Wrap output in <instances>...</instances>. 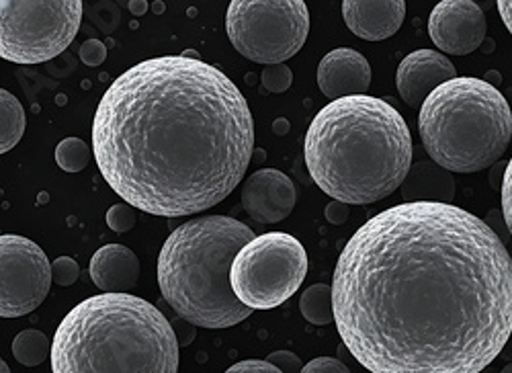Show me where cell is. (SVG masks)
Instances as JSON below:
<instances>
[{"mask_svg": "<svg viewBox=\"0 0 512 373\" xmlns=\"http://www.w3.org/2000/svg\"><path fill=\"white\" fill-rule=\"evenodd\" d=\"M52 273H54V283L56 285L70 287L80 277V267L72 257H58L52 263Z\"/></svg>", "mask_w": 512, "mask_h": 373, "instance_id": "24", "label": "cell"}, {"mask_svg": "<svg viewBox=\"0 0 512 373\" xmlns=\"http://www.w3.org/2000/svg\"><path fill=\"white\" fill-rule=\"evenodd\" d=\"M224 373H283V371L273 363H269L267 359H246V361L234 363Z\"/></svg>", "mask_w": 512, "mask_h": 373, "instance_id": "27", "label": "cell"}, {"mask_svg": "<svg viewBox=\"0 0 512 373\" xmlns=\"http://www.w3.org/2000/svg\"><path fill=\"white\" fill-rule=\"evenodd\" d=\"M500 373H512V363H508Z\"/></svg>", "mask_w": 512, "mask_h": 373, "instance_id": "36", "label": "cell"}, {"mask_svg": "<svg viewBox=\"0 0 512 373\" xmlns=\"http://www.w3.org/2000/svg\"><path fill=\"white\" fill-rule=\"evenodd\" d=\"M306 164L332 199L367 205L402 187L412 167V134L402 113L369 95L330 101L306 134Z\"/></svg>", "mask_w": 512, "mask_h": 373, "instance_id": "3", "label": "cell"}, {"mask_svg": "<svg viewBox=\"0 0 512 373\" xmlns=\"http://www.w3.org/2000/svg\"><path fill=\"white\" fill-rule=\"evenodd\" d=\"M52 373H179V341L168 318L132 294H99L56 328Z\"/></svg>", "mask_w": 512, "mask_h": 373, "instance_id": "4", "label": "cell"}, {"mask_svg": "<svg viewBox=\"0 0 512 373\" xmlns=\"http://www.w3.org/2000/svg\"><path fill=\"white\" fill-rule=\"evenodd\" d=\"M130 9L134 15H144L148 11V3H132Z\"/></svg>", "mask_w": 512, "mask_h": 373, "instance_id": "34", "label": "cell"}, {"mask_svg": "<svg viewBox=\"0 0 512 373\" xmlns=\"http://www.w3.org/2000/svg\"><path fill=\"white\" fill-rule=\"evenodd\" d=\"M300 373H351V369L336 357H318L306 363Z\"/></svg>", "mask_w": 512, "mask_h": 373, "instance_id": "26", "label": "cell"}, {"mask_svg": "<svg viewBox=\"0 0 512 373\" xmlns=\"http://www.w3.org/2000/svg\"><path fill=\"white\" fill-rule=\"evenodd\" d=\"M318 87L332 101L367 95L371 87V66L353 48H336L318 64Z\"/></svg>", "mask_w": 512, "mask_h": 373, "instance_id": "14", "label": "cell"}, {"mask_svg": "<svg viewBox=\"0 0 512 373\" xmlns=\"http://www.w3.org/2000/svg\"><path fill=\"white\" fill-rule=\"evenodd\" d=\"M256 234L230 216H201L179 226L162 244L158 285L181 318L201 328H230L252 310L234 294L230 271Z\"/></svg>", "mask_w": 512, "mask_h": 373, "instance_id": "5", "label": "cell"}, {"mask_svg": "<svg viewBox=\"0 0 512 373\" xmlns=\"http://www.w3.org/2000/svg\"><path fill=\"white\" fill-rule=\"evenodd\" d=\"M326 220L332 224V226H343L349 216H351V205L349 203H343V201H336L332 199L328 205H326Z\"/></svg>", "mask_w": 512, "mask_h": 373, "instance_id": "30", "label": "cell"}, {"mask_svg": "<svg viewBox=\"0 0 512 373\" xmlns=\"http://www.w3.org/2000/svg\"><path fill=\"white\" fill-rule=\"evenodd\" d=\"M254 121L240 89L191 52L125 70L99 101L93 154L107 185L138 212L193 216L244 179Z\"/></svg>", "mask_w": 512, "mask_h": 373, "instance_id": "2", "label": "cell"}, {"mask_svg": "<svg viewBox=\"0 0 512 373\" xmlns=\"http://www.w3.org/2000/svg\"><path fill=\"white\" fill-rule=\"evenodd\" d=\"M80 60L87 66H101L107 60V46L99 39H87L80 46Z\"/></svg>", "mask_w": 512, "mask_h": 373, "instance_id": "25", "label": "cell"}, {"mask_svg": "<svg viewBox=\"0 0 512 373\" xmlns=\"http://www.w3.org/2000/svg\"><path fill=\"white\" fill-rule=\"evenodd\" d=\"M89 273L103 294H127L140 279V261L132 248L105 244L93 255Z\"/></svg>", "mask_w": 512, "mask_h": 373, "instance_id": "16", "label": "cell"}, {"mask_svg": "<svg viewBox=\"0 0 512 373\" xmlns=\"http://www.w3.org/2000/svg\"><path fill=\"white\" fill-rule=\"evenodd\" d=\"M308 275L304 244L285 232H267L236 255L230 281L236 298L254 310H275L300 292Z\"/></svg>", "mask_w": 512, "mask_h": 373, "instance_id": "7", "label": "cell"}, {"mask_svg": "<svg viewBox=\"0 0 512 373\" xmlns=\"http://www.w3.org/2000/svg\"><path fill=\"white\" fill-rule=\"evenodd\" d=\"M263 87L269 91V93H285L291 82H293V72L287 64H275V66H265L263 74Z\"/></svg>", "mask_w": 512, "mask_h": 373, "instance_id": "23", "label": "cell"}, {"mask_svg": "<svg viewBox=\"0 0 512 373\" xmlns=\"http://www.w3.org/2000/svg\"><path fill=\"white\" fill-rule=\"evenodd\" d=\"M0 373H13V371H11V367H9V363H5V361L0 363Z\"/></svg>", "mask_w": 512, "mask_h": 373, "instance_id": "35", "label": "cell"}, {"mask_svg": "<svg viewBox=\"0 0 512 373\" xmlns=\"http://www.w3.org/2000/svg\"><path fill=\"white\" fill-rule=\"evenodd\" d=\"M25 109L21 101L9 93L0 91V152H11L25 134Z\"/></svg>", "mask_w": 512, "mask_h": 373, "instance_id": "18", "label": "cell"}, {"mask_svg": "<svg viewBox=\"0 0 512 373\" xmlns=\"http://www.w3.org/2000/svg\"><path fill=\"white\" fill-rule=\"evenodd\" d=\"M484 80L488 82V85H492V87H494V85H500V82H502V78H500L498 72H488Z\"/></svg>", "mask_w": 512, "mask_h": 373, "instance_id": "33", "label": "cell"}, {"mask_svg": "<svg viewBox=\"0 0 512 373\" xmlns=\"http://www.w3.org/2000/svg\"><path fill=\"white\" fill-rule=\"evenodd\" d=\"M269 363H273L275 367H279L283 373H300L302 369V359L297 357L291 351H275L267 357Z\"/></svg>", "mask_w": 512, "mask_h": 373, "instance_id": "29", "label": "cell"}, {"mask_svg": "<svg viewBox=\"0 0 512 373\" xmlns=\"http://www.w3.org/2000/svg\"><path fill=\"white\" fill-rule=\"evenodd\" d=\"M226 31L236 52L250 62L285 64L306 44L310 13L304 0H234Z\"/></svg>", "mask_w": 512, "mask_h": 373, "instance_id": "9", "label": "cell"}, {"mask_svg": "<svg viewBox=\"0 0 512 373\" xmlns=\"http://www.w3.org/2000/svg\"><path fill=\"white\" fill-rule=\"evenodd\" d=\"M302 316L314 326H328L334 322L332 306V285L316 283L310 285L300 298Z\"/></svg>", "mask_w": 512, "mask_h": 373, "instance_id": "19", "label": "cell"}, {"mask_svg": "<svg viewBox=\"0 0 512 373\" xmlns=\"http://www.w3.org/2000/svg\"><path fill=\"white\" fill-rule=\"evenodd\" d=\"M482 373H492V371H488V367H486V369H484V371H482Z\"/></svg>", "mask_w": 512, "mask_h": 373, "instance_id": "37", "label": "cell"}, {"mask_svg": "<svg viewBox=\"0 0 512 373\" xmlns=\"http://www.w3.org/2000/svg\"><path fill=\"white\" fill-rule=\"evenodd\" d=\"M273 128H275V134H277V136H285V134L289 132V123H287L285 119H277Z\"/></svg>", "mask_w": 512, "mask_h": 373, "instance_id": "32", "label": "cell"}, {"mask_svg": "<svg viewBox=\"0 0 512 373\" xmlns=\"http://www.w3.org/2000/svg\"><path fill=\"white\" fill-rule=\"evenodd\" d=\"M13 355L25 367H37L52 357V343L41 330L27 328L13 341Z\"/></svg>", "mask_w": 512, "mask_h": 373, "instance_id": "20", "label": "cell"}, {"mask_svg": "<svg viewBox=\"0 0 512 373\" xmlns=\"http://www.w3.org/2000/svg\"><path fill=\"white\" fill-rule=\"evenodd\" d=\"M496 7H498V13H500L506 29L512 35V0H498Z\"/></svg>", "mask_w": 512, "mask_h": 373, "instance_id": "31", "label": "cell"}, {"mask_svg": "<svg viewBox=\"0 0 512 373\" xmlns=\"http://www.w3.org/2000/svg\"><path fill=\"white\" fill-rule=\"evenodd\" d=\"M424 150L449 173L494 167L512 140V111L502 93L474 76L453 78L424 101L418 115Z\"/></svg>", "mask_w": 512, "mask_h": 373, "instance_id": "6", "label": "cell"}, {"mask_svg": "<svg viewBox=\"0 0 512 373\" xmlns=\"http://www.w3.org/2000/svg\"><path fill=\"white\" fill-rule=\"evenodd\" d=\"M136 222H138V216H136V207L130 205V203H115L109 207L107 212V226L117 232V234H123V232H130L132 228H136Z\"/></svg>", "mask_w": 512, "mask_h": 373, "instance_id": "22", "label": "cell"}, {"mask_svg": "<svg viewBox=\"0 0 512 373\" xmlns=\"http://www.w3.org/2000/svg\"><path fill=\"white\" fill-rule=\"evenodd\" d=\"M486 31V15L472 0H443L429 17L433 44L451 56L476 52L486 39Z\"/></svg>", "mask_w": 512, "mask_h": 373, "instance_id": "11", "label": "cell"}, {"mask_svg": "<svg viewBox=\"0 0 512 373\" xmlns=\"http://www.w3.org/2000/svg\"><path fill=\"white\" fill-rule=\"evenodd\" d=\"M56 162L66 173H80L89 167L91 148L80 138H66L56 146Z\"/></svg>", "mask_w": 512, "mask_h": 373, "instance_id": "21", "label": "cell"}, {"mask_svg": "<svg viewBox=\"0 0 512 373\" xmlns=\"http://www.w3.org/2000/svg\"><path fill=\"white\" fill-rule=\"evenodd\" d=\"M457 78L451 60L435 50H416L408 54L396 72V87L408 107H422L445 82Z\"/></svg>", "mask_w": 512, "mask_h": 373, "instance_id": "13", "label": "cell"}, {"mask_svg": "<svg viewBox=\"0 0 512 373\" xmlns=\"http://www.w3.org/2000/svg\"><path fill=\"white\" fill-rule=\"evenodd\" d=\"M502 216L512 236V158L506 164V173L502 181Z\"/></svg>", "mask_w": 512, "mask_h": 373, "instance_id": "28", "label": "cell"}, {"mask_svg": "<svg viewBox=\"0 0 512 373\" xmlns=\"http://www.w3.org/2000/svg\"><path fill=\"white\" fill-rule=\"evenodd\" d=\"M404 17V0H345L343 3V19L349 31L365 41L392 37L402 27Z\"/></svg>", "mask_w": 512, "mask_h": 373, "instance_id": "15", "label": "cell"}, {"mask_svg": "<svg viewBox=\"0 0 512 373\" xmlns=\"http://www.w3.org/2000/svg\"><path fill=\"white\" fill-rule=\"evenodd\" d=\"M332 306L371 373H482L512 337V257L472 212L400 203L345 244Z\"/></svg>", "mask_w": 512, "mask_h": 373, "instance_id": "1", "label": "cell"}, {"mask_svg": "<svg viewBox=\"0 0 512 373\" xmlns=\"http://www.w3.org/2000/svg\"><path fill=\"white\" fill-rule=\"evenodd\" d=\"M80 0H3L0 56L11 64H46L74 41L82 23Z\"/></svg>", "mask_w": 512, "mask_h": 373, "instance_id": "8", "label": "cell"}, {"mask_svg": "<svg viewBox=\"0 0 512 373\" xmlns=\"http://www.w3.org/2000/svg\"><path fill=\"white\" fill-rule=\"evenodd\" d=\"M400 189L406 203H451L455 197L453 175L431 160L412 164Z\"/></svg>", "mask_w": 512, "mask_h": 373, "instance_id": "17", "label": "cell"}, {"mask_svg": "<svg viewBox=\"0 0 512 373\" xmlns=\"http://www.w3.org/2000/svg\"><path fill=\"white\" fill-rule=\"evenodd\" d=\"M52 281V263L33 240L0 236V316L19 318L37 310L48 298Z\"/></svg>", "mask_w": 512, "mask_h": 373, "instance_id": "10", "label": "cell"}, {"mask_svg": "<svg viewBox=\"0 0 512 373\" xmlns=\"http://www.w3.org/2000/svg\"><path fill=\"white\" fill-rule=\"evenodd\" d=\"M297 191L293 181L277 169H261L242 183V205L259 224H277L295 207Z\"/></svg>", "mask_w": 512, "mask_h": 373, "instance_id": "12", "label": "cell"}]
</instances>
